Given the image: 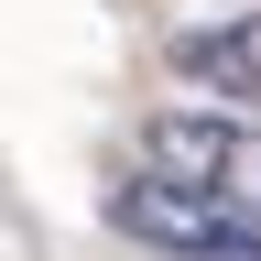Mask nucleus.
Returning <instances> with one entry per match:
<instances>
[{"label": "nucleus", "instance_id": "2", "mask_svg": "<svg viewBox=\"0 0 261 261\" xmlns=\"http://www.w3.org/2000/svg\"><path fill=\"white\" fill-rule=\"evenodd\" d=\"M142 174H174V185H207V196H240L250 207V174H261V142L240 109L196 98V109H163L142 130Z\"/></svg>", "mask_w": 261, "mask_h": 261}, {"label": "nucleus", "instance_id": "1", "mask_svg": "<svg viewBox=\"0 0 261 261\" xmlns=\"http://www.w3.org/2000/svg\"><path fill=\"white\" fill-rule=\"evenodd\" d=\"M109 228L163 250V261H228L250 240V207L240 196H207V185H174V174H142V185L109 196Z\"/></svg>", "mask_w": 261, "mask_h": 261}, {"label": "nucleus", "instance_id": "3", "mask_svg": "<svg viewBox=\"0 0 261 261\" xmlns=\"http://www.w3.org/2000/svg\"><path fill=\"white\" fill-rule=\"evenodd\" d=\"M163 65H174L196 98L250 109V98H261V0H250V11H218V22H185L174 44H163Z\"/></svg>", "mask_w": 261, "mask_h": 261}, {"label": "nucleus", "instance_id": "4", "mask_svg": "<svg viewBox=\"0 0 261 261\" xmlns=\"http://www.w3.org/2000/svg\"><path fill=\"white\" fill-rule=\"evenodd\" d=\"M250 218H261V174H250Z\"/></svg>", "mask_w": 261, "mask_h": 261}]
</instances>
